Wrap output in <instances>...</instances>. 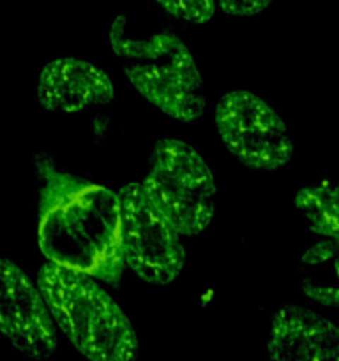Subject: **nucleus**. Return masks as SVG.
<instances>
[{
	"label": "nucleus",
	"mask_w": 339,
	"mask_h": 361,
	"mask_svg": "<svg viewBox=\"0 0 339 361\" xmlns=\"http://www.w3.org/2000/svg\"><path fill=\"white\" fill-rule=\"evenodd\" d=\"M35 171L37 242L46 259L119 288L126 267L119 194L62 171L46 152L35 155Z\"/></svg>",
	"instance_id": "nucleus-1"
},
{
	"label": "nucleus",
	"mask_w": 339,
	"mask_h": 361,
	"mask_svg": "<svg viewBox=\"0 0 339 361\" xmlns=\"http://www.w3.org/2000/svg\"><path fill=\"white\" fill-rule=\"evenodd\" d=\"M37 288L67 341L95 361L136 358L138 338L119 303L83 271L46 263Z\"/></svg>",
	"instance_id": "nucleus-2"
},
{
	"label": "nucleus",
	"mask_w": 339,
	"mask_h": 361,
	"mask_svg": "<svg viewBox=\"0 0 339 361\" xmlns=\"http://www.w3.org/2000/svg\"><path fill=\"white\" fill-rule=\"evenodd\" d=\"M124 14L113 18L108 39L131 87L165 115L193 122L207 111L203 80L189 48L173 32L147 39L126 34Z\"/></svg>",
	"instance_id": "nucleus-3"
},
{
	"label": "nucleus",
	"mask_w": 339,
	"mask_h": 361,
	"mask_svg": "<svg viewBox=\"0 0 339 361\" xmlns=\"http://www.w3.org/2000/svg\"><path fill=\"white\" fill-rule=\"evenodd\" d=\"M141 187L180 235H201L214 217V175L186 141L162 137L154 145Z\"/></svg>",
	"instance_id": "nucleus-4"
},
{
	"label": "nucleus",
	"mask_w": 339,
	"mask_h": 361,
	"mask_svg": "<svg viewBox=\"0 0 339 361\" xmlns=\"http://www.w3.org/2000/svg\"><path fill=\"white\" fill-rule=\"evenodd\" d=\"M215 130L226 150L256 171H278L293 157L288 123L265 99L249 90L222 95L214 113Z\"/></svg>",
	"instance_id": "nucleus-5"
},
{
	"label": "nucleus",
	"mask_w": 339,
	"mask_h": 361,
	"mask_svg": "<svg viewBox=\"0 0 339 361\" xmlns=\"http://www.w3.org/2000/svg\"><path fill=\"white\" fill-rule=\"evenodd\" d=\"M120 240L126 267L143 282L165 286L175 281L186 264L180 233L147 196L141 183L119 190Z\"/></svg>",
	"instance_id": "nucleus-6"
},
{
	"label": "nucleus",
	"mask_w": 339,
	"mask_h": 361,
	"mask_svg": "<svg viewBox=\"0 0 339 361\" xmlns=\"http://www.w3.org/2000/svg\"><path fill=\"white\" fill-rule=\"evenodd\" d=\"M0 334L32 360L56 353L55 321L39 288L18 264L0 259Z\"/></svg>",
	"instance_id": "nucleus-7"
},
{
	"label": "nucleus",
	"mask_w": 339,
	"mask_h": 361,
	"mask_svg": "<svg viewBox=\"0 0 339 361\" xmlns=\"http://www.w3.org/2000/svg\"><path fill=\"white\" fill-rule=\"evenodd\" d=\"M39 104L48 111L80 113L90 106H105L115 99L108 74L87 60L60 56L39 76L35 88Z\"/></svg>",
	"instance_id": "nucleus-8"
},
{
	"label": "nucleus",
	"mask_w": 339,
	"mask_h": 361,
	"mask_svg": "<svg viewBox=\"0 0 339 361\" xmlns=\"http://www.w3.org/2000/svg\"><path fill=\"white\" fill-rule=\"evenodd\" d=\"M268 358L339 361V326L307 307L282 305L270 321Z\"/></svg>",
	"instance_id": "nucleus-9"
},
{
	"label": "nucleus",
	"mask_w": 339,
	"mask_h": 361,
	"mask_svg": "<svg viewBox=\"0 0 339 361\" xmlns=\"http://www.w3.org/2000/svg\"><path fill=\"white\" fill-rule=\"evenodd\" d=\"M299 286L313 302L339 309V236L321 240L302 254Z\"/></svg>",
	"instance_id": "nucleus-10"
},
{
	"label": "nucleus",
	"mask_w": 339,
	"mask_h": 361,
	"mask_svg": "<svg viewBox=\"0 0 339 361\" xmlns=\"http://www.w3.org/2000/svg\"><path fill=\"white\" fill-rule=\"evenodd\" d=\"M293 204L302 214L307 229L323 238L339 236V185L331 182L300 187Z\"/></svg>",
	"instance_id": "nucleus-11"
},
{
	"label": "nucleus",
	"mask_w": 339,
	"mask_h": 361,
	"mask_svg": "<svg viewBox=\"0 0 339 361\" xmlns=\"http://www.w3.org/2000/svg\"><path fill=\"white\" fill-rule=\"evenodd\" d=\"M173 18L189 23H205L215 13L214 0H155Z\"/></svg>",
	"instance_id": "nucleus-12"
},
{
	"label": "nucleus",
	"mask_w": 339,
	"mask_h": 361,
	"mask_svg": "<svg viewBox=\"0 0 339 361\" xmlns=\"http://www.w3.org/2000/svg\"><path fill=\"white\" fill-rule=\"evenodd\" d=\"M219 7L230 16H254L270 6L274 0H218Z\"/></svg>",
	"instance_id": "nucleus-13"
}]
</instances>
